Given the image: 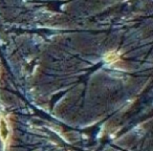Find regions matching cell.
Instances as JSON below:
<instances>
[{
  "mask_svg": "<svg viewBox=\"0 0 153 151\" xmlns=\"http://www.w3.org/2000/svg\"><path fill=\"white\" fill-rule=\"evenodd\" d=\"M9 127H7V124L5 122V120L3 118L0 119V136L3 141H7L9 138Z\"/></svg>",
  "mask_w": 153,
  "mask_h": 151,
  "instance_id": "1",
  "label": "cell"
},
{
  "mask_svg": "<svg viewBox=\"0 0 153 151\" xmlns=\"http://www.w3.org/2000/svg\"><path fill=\"white\" fill-rule=\"evenodd\" d=\"M105 59H106V61L109 62V63H114V62L119 61L120 56H119V54L115 53V51H110V53H108L105 56Z\"/></svg>",
  "mask_w": 153,
  "mask_h": 151,
  "instance_id": "2",
  "label": "cell"
}]
</instances>
